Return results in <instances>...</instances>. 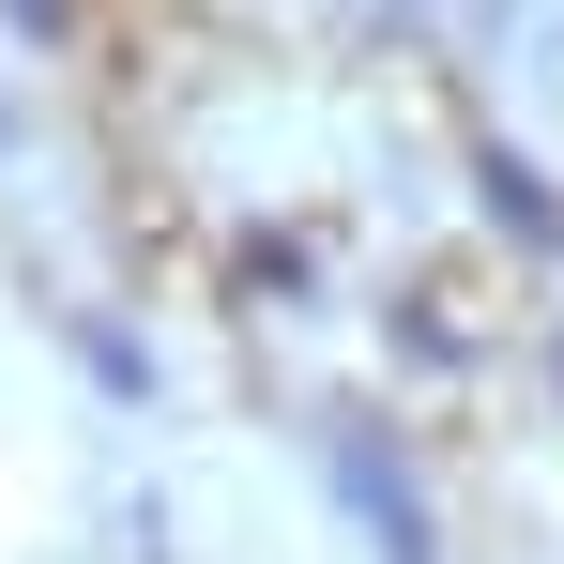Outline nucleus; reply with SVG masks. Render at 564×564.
<instances>
[{
  "label": "nucleus",
  "mask_w": 564,
  "mask_h": 564,
  "mask_svg": "<svg viewBox=\"0 0 564 564\" xmlns=\"http://www.w3.org/2000/svg\"><path fill=\"white\" fill-rule=\"evenodd\" d=\"M229 275H245V290H275V305H290V290L321 275V260H305V245H290V229H245V245H229Z\"/></svg>",
  "instance_id": "nucleus-4"
},
{
  "label": "nucleus",
  "mask_w": 564,
  "mask_h": 564,
  "mask_svg": "<svg viewBox=\"0 0 564 564\" xmlns=\"http://www.w3.org/2000/svg\"><path fill=\"white\" fill-rule=\"evenodd\" d=\"M0 153H15V93H0Z\"/></svg>",
  "instance_id": "nucleus-6"
},
{
  "label": "nucleus",
  "mask_w": 564,
  "mask_h": 564,
  "mask_svg": "<svg viewBox=\"0 0 564 564\" xmlns=\"http://www.w3.org/2000/svg\"><path fill=\"white\" fill-rule=\"evenodd\" d=\"M550 381H564V351H550Z\"/></svg>",
  "instance_id": "nucleus-7"
},
{
  "label": "nucleus",
  "mask_w": 564,
  "mask_h": 564,
  "mask_svg": "<svg viewBox=\"0 0 564 564\" xmlns=\"http://www.w3.org/2000/svg\"><path fill=\"white\" fill-rule=\"evenodd\" d=\"M473 184H488V214H503L534 260H564V198H550V169H519V153H473Z\"/></svg>",
  "instance_id": "nucleus-2"
},
{
  "label": "nucleus",
  "mask_w": 564,
  "mask_h": 564,
  "mask_svg": "<svg viewBox=\"0 0 564 564\" xmlns=\"http://www.w3.org/2000/svg\"><path fill=\"white\" fill-rule=\"evenodd\" d=\"M0 15H15L31 46H62V31H77V0H0Z\"/></svg>",
  "instance_id": "nucleus-5"
},
{
  "label": "nucleus",
  "mask_w": 564,
  "mask_h": 564,
  "mask_svg": "<svg viewBox=\"0 0 564 564\" xmlns=\"http://www.w3.org/2000/svg\"><path fill=\"white\" fill-rule=\"evenodd\" d=\"M77 367H93L122 412H153V336H122V321H77Z\"/></svg>",
  "instance_id": "nucleus-3"
},
{
  "label": "nucleus",
  "mask_w": 564,
  "mask_h": 564,
  "mask_svg": "<svg viewBox=\"0 0 564 564\" xmlns=\"http://www.w3.org/2000/svg\"><path fill=\"white\" fill-rule=\"evenodd\" d=\"M336 488H351V503H367V534H381V564H427V503H412V473L381 458L367 427H351V443H336Z\"/></svg>",
  "instance_id": "nucleus-1"
}]
</instances>
